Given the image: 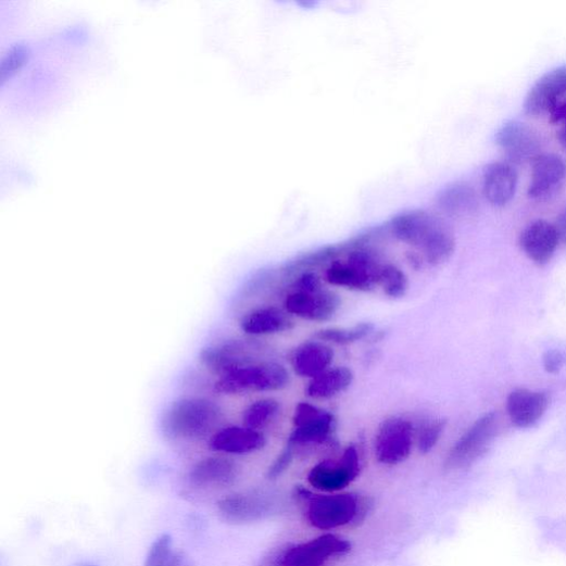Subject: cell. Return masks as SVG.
I'll list each match as a JSON object with an SVG mask.
<instances>
[{"instance_id": "8d00e7d4", "label": "cell", "mask_w": 566, "mask_h": 566, "mask_svg": "<svg viewBox=\"0 0 566 566\" xmlns=\"http://www.w3.org/2000/svg\"><path fill=\"white\" fill-rule=\"evenodd\" d=\"M559 143L566 149V121L561 125V130L558 133Z\"/></svg>"}, {"instance_id": "6da1fadb", "label": "cell", "mask_w": 566, "mask_h": 566, "mask_svg": "<svg viewBox=\"0 0 566 566\" xmlns=\"http://www.w3.org/2000/svg\"><path fill=\"white\" fill-rule=\"evenodd\" d=\"M388 232L410 247L431 266L449 262L455 253L456 238L451 227L439 216L425 210H413L393 216Z\"/></svg>"}, {"instance_id": "cb8c5ba5", "label": "cell", "mask_w": 566, "mask_h": 566, "mask_svg": "<svg viewBox=\"0 0 566 566\" xmlns=\"http://www.w3.org/2000/svg\"><path fill=\"white\" fill-rule=\"evenodd\" d=\"M354 374L345 366L329 368L312 379L306 394L314 400H328L345 392L353 383Z\"/></svg>"}, {"instance_id": "7a4b0ae2", "label": "cell", "mask_w": 566, "mask_h": 566, "mask_svg": "<svg viewBox=\"0 0 566 566\" xmlns=\"http://www.w3.org/2000/svg\"><path fill=\"white\" fill-rule=\"evenodd\" d=\"M223 417L221 407L206 399H180L171 404L161 419L164 435L177 440H198L209 436Z\"/></svg>"}, {"instance_id": "4316f807", "label": "cell", "mask_w": 566, "mask_h": 566, "mask_svg": "<svg viewBox=\"0 0 566 566\" xmlns=\"http://www.w3.org/2000/svg\"><path fill=\"white\" fill-rule=\"evenodd\" d=\"M281 404L275 399H263L250 404L242 414L244 427L259 430L271 426L279 416Z\"/></svg>"}, {"instance_id": "e575fe53", "label": "cell", "mask_w": 566, "mask_h": 566, "mask_svg": "<svg viewBox=\"0 0 566 566\" xmlns=\"http://www.w3.org/2000/svg\"><path fill=\"white\" fill-rule=\"evenodd\" d=\"M552 124H563L566 121V98L559 101L550 112Z\"/></svg>"}, {"instance_id": "3957f363", "label": "cell", "mask_w": 566, "mask_h": 566, "mask_svg": "<svg viewBox=\"0 0 566 566\" xmlns=\"http://www.w3.org/2000/svg\"><path fill=\"white\" fill-rule=\"evenodd\" d=\"M386 264L372 248L357 243L342 260H334L326 271V280L355 291H370L380 286Z\"/></svg>"}, {"instance_id": "2e32d148", "label": "cell", "mask_w": 566, "mask_h": 566, "mask_svg": "<svg viewBox=\"0 0 566 566\" xmlns=\"http://www.w3.org/2000/svg\"><path fill=\"white\" fill-rule=\"evenodd\" d=\"M566 98V66L555 68L543 75L528 92L524 109L533 117L549 113Z\"/></svg>"}, {"instance_id": "d6a6232c", "label": "cell", "mask_w": 566, "mask_h": 566, "mask_svg": "<svg viewBox=\"0 0 566 566\" xmlns=\"http://www.w3.org/2000/svg\"><path fill=\"white\" fill-rule=\"evenodd\" d=\"M294 457V451L287 445L282 453L277 457L268 470V478L276 479L280 477L291 465Z\"/></svg>"}, {"instance_id": "ffe728a7", "label": "cell", "mask_w": 566, "mask_h": 566, "mask_svg": "<svg viewBox=\"0 0 566 566\" xmlns=\"http://www.w3.org/2000/svg\"><path fill=\"white\" fill-rule=\"evenodd\" d=\"M241 330L249 336H272L294 328L291 314L278 306H262L250 311L240 322Z\"/></svg>"}, {"instance_id": "9c48e42d", "label": "cell", "mask_w": 566, "mask_h": 566, "mask_svg": "<svg viewBox=\"0 0 566 566\" xmlns=\"http://www.w3.org/2000/svg\"><path fill=\"white\" fill-rule=\"evenodd\" d=\"M415 428L404 417L386 419L375 438V456L379 463L395 466L405 462L413 450Z\"/></svg>"}, {"instance_id": "52a82bcc", "label": "cell", "mask_w": 566, "mask_h": 566, "mask_svg": "<svg viewBox=\"0 0 566 566\" xmlns=\"http://www.w3.org/2000/svg\"><path fill=\"white\" fill-rule=\"evenodd\" d=\"M294 429L291 432L288 446L294 453L299 449H310L325 445L334 438L337 420L332 413L309 403L297 405L293 414Z\"/></svg>"}, {"instance_id": "d6986e66", "label": "cell", "mask_w": 566, "mask_h": 566, "mask_svg": "<svg viewBox=\"0 0 566 566\" xmlns=\"http://www.w3.org/2000/svg\"><path fill=\"white\" fill-rule=\"evenodd\" d=\"M558 242L555 226L542 219L528 225L520 236L525 254L539 266L552 260Z\"/></svg>"}, {"instance_id": "ac0fdd59", "label": "cell", "mask_w": 566, "mask_h": 566, "mask_svg": "<svg viewBox=\"0 0 566 566\" xmlns=\"http://www.w3.org/2000/svg\"><path fill=\"white\" fill-rule=\"evenodd\" d=\"M518 186L516 168L505 162H495L486 167L483 174V194L496 207L507 205L515 198Z\"/></svg>"}, {"instance_id": "277c9868", "label": "cell", "mask_w": 566, "mask_h": 566, "mask_svg": "<svg viewBox=\"0 0 566 566\" xmlns=\"http://www.w3.org/2000/svg\"><path fill=\"white\" fill-rule=\"evenodd\" d=\"M289 383L286 367L275 362H261L221 376L215 389L226 395H244L281 391Z\"/></svg>"}, {"instance_id": "f546056e", "label": "cell", "mask_w": 566, "mask_h": 566, "mask_svg": "<svg viewBox=\"0 0 566 566\" xmlns=\"http://www.w3.org/2000/svg\"><path fill=\"white\" fill-rule=\"evenodd\" d=\"M380 286L390 298H402L408 290V278L406 274L395 265L386 264Z\"/></svg>"}, {"instance_id": "e0dca14e", "label": "cell", "mask_w": 566, "mask_h": 566, "mask_svg": "<svg viewBox=\"0 0 566 566\" xmlns=\"http://www.w3.org/2000/svg\"><path fill=\"white\" fill-rule=\"evenodd\" d=\"M267 444L262 431L248 427L229 426L216 431L210 439V449L214 452L231 455H244L259 452Z\"/></svg>"}, {"instance_id": "8fae6325", "label": "cell", "mask_w": 566, "mask_h": 566, "mask_svg": "<svg viewBox=\"0 0 566 566\" xmlns=\"http://www.w3.org/2000/svg\"><path fill=\"white\" fill-rule=\"evenodd\" d=\"M265 350L257 342L232 340L224 344L204 349L200 361L219 377L232 370L261 363Z\"/></svg>"}, {"instance_id": "8992f818", "label": "cell", "mask_w": 566, "mask_h": 566, "mask_svg": "<svg viewBox=\"0 0 566 566\" xmlns=\"http://www.w3.org/2000/svg\"><path fill=\"white\" fill-rule=\"evenodd\" d=\"M350 551L348 540L328 533L304 543L280 546L264 556L259 566H323Z\"/></svg>"}, {"instance_id": "74e56055", "label": "cell", "mask_w": 566, "mask_h": 566, "mask_svg": "<svg viewBox=\"0 0 566 566\" xmlns=\"http://www.w3.org/2000/svg\"><path fill=\"white\" fill-rule=\"evenodd\" d=\"M79 566H96V565H91V564H84V565H79Z\"/></svg>"}, {"instance_id": "4fadbf2b", "label": "cell", "mask_w": 566, "mask_h": 566, "mask_svg": "<svg viewBox=\"0 0 566 566\" xmlns=\"http://www.w3.org/2000/svg\"><path fill=\"white\" fill-rule=\"evenodd\" d=\"M342 304L340 295L323 289L317 292L292 291L285 300V309L293 316L312 323L331 320Z\"/></svg>"}, {"instance_id": "5bb4252c", "label": "cell", "mask_w": 566, "mask_h": 566, "mask_svg": "<svg viewBox=\"0 0 566 566\" xmlns=\"http://www.w3.org/2000/svg\"><path fill=\"white\" fill-rule=\"evenodd\" d=\"M566 181V164L556 154H540L532 161L528 197L538 202L554 199Z\"/></svg>"}, {"instance_id": "7402d4cb", "label": "cell", "mask_w": 566, "mask_h": 566, "mask_svg": "<svg viewBox=\"0 0 566 566\" xmlns=\"http://www.w3.org/2000/svg\"><path fill=\"white\" fill-rule=\"evenodd\" d=\"M334 350L323 341H309L300 344L291 355V365L300 377H314L328 370L334 363Z\"/></svg>"}, {"instance_id": "4dcf8cb0", "label": "cell", "mask_w": 566, "mask_h": 566, "mask_svg": "<svg viewBox=\"0 0 566 566\" xmlns=\"http://www.w3.org/2000/svg\"><path fill=\"white\" fill-rule=\"evenodd\" d=\"M445 427L444 419H433L423 427L418 436V450L422 454H428L435 449Z\"/></svg>"}, {"instance_id": "7c38bea8", "label": "cell", "mask_w": 566, "mask_h": 566, "mask_svg": "<svg viewBox=\"0 0 566 566\" xmlns=\"http://www.w3.org/2000/svg\"><path fill=\"white\" fill-rule=\"evenodd\" d=\"M361 462L355 446H349L339 460L314 466L307 476L310 485L320 491L336 493L345 489L360 475Z\"/></svg>"}, {"instance_id": "5b68a950", "label": "cell", "mask_w": 566, "mask_h": 566, "mask_svg": "<svg viewBox=\"0 0 566 566\" xmlns=\"http://www.w3.org/2000/svg\"><path fill=\"white\" fill-rule=\"evenodd\" d=\"M297 495L306 501V519L320 530H334L354 523L362 512L361 500L354 493L313 494L298 489Z\"/></svg>"}, {"instance_id": "603a6c76", "label": "cell", "mask_w": 566, "mask_h": 566, "mask_svg": "<svg viewBox=\"0 0 566 566\" xmlns=\"http://www.w3.org/2000/svg\"><path fill=\"white\" fill-rule=\"evenodd\" d=\"M549 404L550 398L546 393L519 389L508 397L507 411L517 427L528 428L541 419Z\"/></svg>"}, {"instance_id": "83f0119b", "label": "cell", "mask_w": 566, "mask_h": 566, "mask_svg": "<svg viewBox=\"0 0 566 566\" xmlns=\"http://www.w3.org/2000/svg\"><path fill=\"white\" fill-rule=\"evenodd\" d=\"M373 328L370 324H360L352 328H330L319 331L316 338L323 342L348 345L366 338L373 331Z\"/></svg>"}, {"instance_id": "d590c367", "label": "cell", "mask_w": 566, "mask_h": 566, "mask_svg": "<svg viewBox=\"0 0 566 566\" xmlns=\"http://www.w3.org/2000/svg\"><path fill=\"white\" fill-rule=\"evenodd\" d=\"M558 240L566 246V207L558 216L556 224L554 225Z\"/></svg>"}, {"instance_id": "1f68e13d", "label": "cell", "mask_w": 566, "mask_h": 566, "mask_svg": "<svg viewBox=\"0 0 566 566\" xmlns=\"http://www.w3.org/2000/svg\"><path fill=\"white\" fill-rule=\"evenodd\" d=\"M293 291L298 292H317L324 288L322 278L313 272H305L301 274L293 282Z\"/></svg>"}, {"instance_id": "836d02e7", "label": "cell", "mask_w": 566, "mask_h": 566, "mask_svg": "<svg viewBox=\"0 0 566 566\" xmlns=\"http://www.w3.org/2000/svg\"><path fill=\"white\" fill-rule=\"evenodd\" d=\"M565 363V356L557 350H552L545 353L543 357V365L546 372L555 374L561 370Z\"/></svg>"}, {"instance_id": "44dd1931", "label": "cell", "mask_w": 566, "mask_h": 566, "mask_svg": "<svg viewBox=\"0 0 566 566\" xmlns=\"http://www.w3.org/2000/svg\"><path fill=\"white\" fill-rule=\"evenodd\" d=\"M238 465L226 457H207L197 463L190 471V481L198 488H226L236 482Z\"/></svg>"}, {"instance_id": "ba28073f", "label": "cell", "mask_w": 566, "mask_h": 566, "mask_svg": "<svg viewBox=\"0 0 566 566\" xmlns=\"http://www.w3.org/2000/svg\"><path fill=\"white\" fill-rule=\"evenodd\" d=\"M221 516L230 524L243 525L265 520L278 508L276 496L262 490L229 494L217 503Z\"/></svg>"}, {"instance_id": "9a60e30c", "label": "cell", "mask_w": 566, "mask_h": 566, "mask_svg": "<svg viewBox=\"0 0 566 566\" xmlns=\"http://www.w3.org/2000/svg\"><path fill=\"white\" fill-rule=\"evenodd\" d=\"M495 143L515 163L533 161L540 155L541 143L537 133L520 121L503 123L495 134Z\"/></svg>"}, {"instance_id": "484cf974", "label": "cell", "mask_w": 566, "mask_h": 566, "mask_svg": "<svg viewBox=\"0 0 566 566\" xmlns=\"http://www.w3.org/2000/svg\"><path fill=\"white\" fill-rule=\"evenodd\" d=\"M144 566H194L184 552L176 551L169 534L159 537L150 548Z\"/></svg>"}, {"instance_id": "30bf717a", "label": "cell", "mask_w": 566, "mask_h": 566, "mask_svg": "<svg viewBox=\"0 0 566 566\" xmlns=\"http://www.w3.org/2000/svg\"><path fill=\"white\" fill-rule=\"evenodd\" d=\"M495 424L496 416L492 412L476 420L450 451L445 468L449 470L465 469L477 462L492 442Z\"/></svg>"}, {"instance_id": "d4e9b609", "label": "cell", "mask_w": 566, "mask_h": 566, "mask_svg": "<svg viewBox=\"0 0 566 566\" xmlns=\"http://www.w3.org/2000/svg\"><path fill=\"white\" fill-rule=\"evenodd\" d=\"M439 206L452 216L467 217L478 212L479 201L470 185L457 183L440 194Z\"/></svg>"}, {"instance_id": "f1b7e54d", "label": "cell", "mask_w": 566, "mask_h": 566, "mask_svg": "<svg viewBox=\"0 0 566 566\" xmlns=\"http://www.w3.org/2000/svg\"><path fill=\"white\" fill-rule=\"evenodd\" d=\"M30 54V48L25 42L12 45L0 61V84H4L24 66Z\"/></svg>"}]
</instances>
